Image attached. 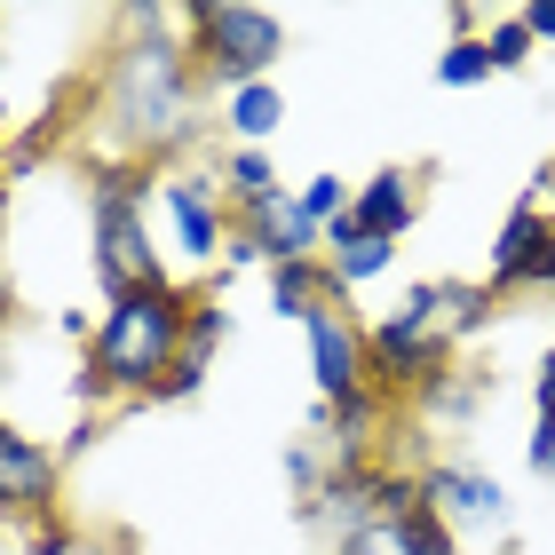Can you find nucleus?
Segmentation results:
<instances>
[{
	"mask_svg": "<svg viewBox=\"0 0 555 555\" xmlns=\"http://www.w3.org/2000/svg\"><path fill=\"white\" fill-rule=\"evenodd\" d=\"M0 119H9V112H0ZM0 151H9V128H0Z\"/></svg>",
	"mask_w": 555,
	"mask_h": 555,
	"instance_id": "nucleus-31",
	"label": "nucleus"
},
{
	"mask_svg": "<svg viewBox=\"0 0 555 555\" xmlns=\"http://www.w3.org/2000/svg\"><path fill=\"white\" fill-rule=\"evenodd\" d=\"M183 310H191V286H175V278L112 294L95 334H88V365L72 382V397H88V405H104V397H151L167 382V365L183 358Z\"/></svg>",
	"mask_w": 555,
	"mask_h": 555,
	"instance_id": "nucleus-2",
	"label": "nucleus"
},
{
	"mask_svg": "<svg viewBox=\"0 0 555 555\" xmlns=\"http://www.w3.org/2000/svg\"><path fill=\"white\" fill-rule=\"evenodd\" d=\"M485 56H492V72H524V64H532V33H524V16H492L485 24Z\"/></svg>",
	"mask_w": 555,
	"mask_h": 555,
	"instance_id": "nucleus-20",
	"label": "nucleus"
},
{
	"mask_svg": "<svg viewBox=\"0 0 555 555\" xmlns=\"http://www.w3.org/2000/svg\"><path fill=\"white\" fill-rule=\"evenodd\" d=\"M389 262H397V246H389V238H365L349 215L334 222V231H325V270H334V286H341V294H349V286H373V278H382Z\"/></svg>",
	"mask_w": 555,
	"mask_h": 555,
	"instance_id": "nucleus-14",
	"label": "nucleus"
},
{
	"mask_svg": "<svg viewBox=\"0 0 555 555\" xmlns=\"http://www.w3.org/2000/svg\"><path fill=\"white\" fill-rule=\"evenodd\" d=\"M421 500L437 508V524L461 547L508 532V485H500L492 468H476V461H428L421 468Z\"/></svg>",
	"mask_w": 555,
	"mask_h": 555,
	"instance_id": "nucleus-6",
	"label": "nucleus"
},
{
	"mask_svg": "<svg viewBox=\"0 0 555 555\" xmlns=\"http://www.w3.org/2000/svg\"><path fill=\"white\" fill-rule=\"evenodd\" d=\"M334 555H413V547H405V524L397 516H373V524H358V532H341Z\"/></svg>",
	"mask_w": 555,
	"mask_h": 555,
	"instance_id": "nucleus-21",
	"label": "nucleus"
},
{
	"mask_svg": "<svg viewBox=\"0 0 555 555\" xmlns=\"http://www.w3.org/2000/svg\"><path fill=\"white\" fill-rule=\"evenodd\" d=\"M95 112H104V143L135 151V159H167L198 135V72L183 9H128V40L104 64Z\"/></svg>",
	"mask_w": 555,
	"mask_h": 555,
	"instance_id": "nucleus-1",
	"label": "nucleus"
},
{
	"mask_svg": "<svg viewBox=\"0 0 555 555\" xmlns=\"http://www.w3.org/2000/svg\"><path fill=\"white\" fill-rule=\"evenodd\" d=\"M159 215H167L183 262H222V238H231V198H222V183H207V175H167Z\"/></svg>",
	"mask_w": 555,
	"mask_h": 555,
	"instance_id": "nucleus-7",
	"label": "nucleus"
},
{
	"mask_svg": "<svg viewBox=\"0 0 555 555\" xmlns=\"http://www.w3.org/2000/svg\"><path fill=\"white\" fill-rule=\"evenodd\" d=\"M301 334H310V382H318V405H341V397L373 389V382H365V325L349 318V310H318Z\"/></svg>",
	"mask_w": 555,
	"mask_h": 555,
	"instance_id": "nucleus-10",
	"label": "nucleus"
},
{
	"mask_svg": "<svg viewBox=\"0 0 555 555\" xmlns=\"http://www.w3.org/2000/svg\"><path fill=\"white\" fill-rule=\"evenodd\" d=\"M56 452H48L40 437H24V428L0 421V516H16V524H40V516H56Z\"/></svg>",
	"mask_w": 555,
	"mask_h": 555,
	"instance_id": "nucleus-9",
	"label": "nucleus"
},
{
	"mask_svg": "<svg viewBox=\"0 0 555 555\" xmlns=\"http://www.w3.org/2000/svg\"><path fill=\"white\" fill-rule=\"evenodd\" d=\"M485 80H492L485 33H461V40H444V56H437V88H485Z\"/></svg>",
	"mask_w": 555,
	"mask_h": 555,
	"instance_id": "nucleus-19",
	"label": "nucleus"
},
{
	"mask_svg": "<svg viewBox=\"0 0 555 555\" xmlns=\"http://www.w3.org/2000/svg\"><path fill=\"white\" fill-rule=\"evenodd\" d=\"M524 461H532L540 485H555V421H532V437H524Z\"/></svg>",
	"mask_w": 555,
	"mask_h": 555,
	"instance_id": "nucleus-24",
	"label": "nucleus"
},
{
	"mask_svg": "<svg viewBox=\"0 0 555 555\" xmlns=\"http://www.w3.org/2000/svg\"><path fill=\"white\" fill-rule=\"evenodd\" d=\"M294 215L310 222V231H334L349 215V183L341 175H310V183H294Z\"/></svg>",
	"mask_w": 555,
	"mask_h": 555,
	"instance_id": "nucleus-18",
	"label": "nucleus"
},
{
	"mask_svg": "<svg viewBox=\"0 0 555 555\" xmlns=\"http://www.w3.org/2000/svg\"><path fill=\"white\" fill-rule=\"evenodd\" d=\"M524 198H540V207H547V215H555V159H547V167H540V183H532V191H524Z\"/></svg>",
	"mask_w": 555,
	"mask_h": 555,
	"instance_id": "nucleus-29",
	"label": "nucleus"
},
{
	"mask_svg": "<svg viewBox=\"0 0 555 555\" xmlns=\"http://www.w3.org/2000/svg\"><path fill=\"white\" fill-rule=\"evenodd\" d=\"M516 16H524V33H532V48L555 40V0H532V9H516Z\"/></svg>",
	"mask_w": 555,
	"mask_h": 555,
	"instance_id": "nucleus-28",
	"label": "nucleus"
},
{
	"mask_svg": "<svg viewBox=\"0 0 555 555\" xmlns=\"http://www.w3.org/2000/svg\"><path fill=\"white\" fill-rule=\"evenodd\" d=\"M88 270H95V286H104V301L175 278L159 262V246H151V183L135 167H104L88 183Z\"/></svg>",
	"mask_w": 555,
	"mask_h": 555,
	"instance_id": "nucleus-3",
	"label": "nucleus"
},
{
	"mask_svg": "<svg viewBox=\"0 0 555 555\" xmlns=\"http://www.w3.org/2000/svg\"><path fill=\"white\" fill-rule=\"evenodd\" d=\"M349 222H358L365 238H405L413 222H421V167H382V175H365L358 191H349Z\"/></svg>",
	"mask_w": 555,
	"mask_h": 555,
	"instance_id": "nucleus-11",
	"label": "nucleus"
},
{
	"mask_svg": "<svg viewBox=\"0 0 555 555\" xmlns=\"http://www.w3.org/2000/svg\"><path fill=\"white\" fill-rule=\"evenodd\" d=\"M231 341V310H222V294L215 286H198L191 294V310H183V358H207L215 365V349Z\"/></svg>",
	"mask_w": 555,
	"mask_h": 555,
	"instance_id": "nucleus-16",
	"label": "nucleus"
},
{
	"mask_svg": "<svg viewBox=\"0 0 555 555\" xmlns=\"http://www.w3.org/2000/svg\"><path fill=\"white\" fill-rule=\"evenodd\" d=\"M540 286H547V294H555V246H547V262H540Z\"/></svg>",
	"mask_w": 555,
	"mask_h": 555,
	"instance_id": "nucleus-30",
	"label": "nucleus"
},
{
	"mask_svg": "<svg viewBox=\"0 0 555 555\" xmlns=\"http://www.w3.org/2000/svg\"><path fill=\"white\" fill-rule=\"evenodd\" d=\"M222 128H231V151H262L278 128H286V88L255 80V88H238V95H222Z\"/></svg>",
	"mask_w": 555,
	"mask_h": 555,
	"instance_id": "nucleus-13",
	"label": "nucleus"
},
{
	"mask_svg": "<svg viewBox=\"0 0 555 555\" xmlns=\"http://www.w3.org/2000/svg\"><path fill=\"white\" fill-rule=\"evenodd\" d=\"M198 389H207V358H175V365H167V382L151 389V405H191Z\"/></svg>",
	"mask_w": 555,
	"mask_h": 555,
	"instance_id": "nucleus-23",
	"label": "nucleus"
},
{
	"mask_svg": "<svg viewBox=\"0 0 555 555\" xmlns=\"http://www.w3.org/2000/svg\"><path fill=\"white\" fill-rule=\"evenodd\" d=\"M437 310H444V334H452V341H468L476 325L492 318V294H485V278H476V286H468V278H437Z\"/></svg>",
	"mask_w": 555,
	"mask_h": 555,
	"instance_id": "nucleus-17",
	"label": "nucleus"
},
{
	"mask_svg": "<svg viewBox=\"0 0 555 555\" xmlns=\"http://www.w3.org/2000/svg\"><path fill=\"white\" fill-rule=\"evenodd\" d=\"M270 310L278 318H294V325H310L318 310H341V286H334V270H325V255H301V262H270Z\"/></svg>",
	"mask_w": 555,
	"mask_h": 555,
	"instance_id": "nucleus-12",
	"label": "nucleus"
},
{
	"mask_svg": "<svg viewBox=\"0 0 555 555\" xmlns=\"http://www.w3.org/2000/svg\"><path fill=\"white\" fill-rule=\"evenodd\" d=\"M452 349H461V341L444 334L437 278H428V286H413L389 318L365 325V382L382 397H421L437 373H452Z\"/></svg>",
	"mask_w": 555,
	"mask_h": 555,
	"instance_id": "nucleus-5",
	"label": "nucleus"
},
{
	"mask_svg": "<svg viewBox=\"0 0 555 555\" xmlns=\"http://www.w3.org/2000/svg\"><path fill=\"white\" fill-rule=\"evenodd\" d=\"M24 555H72V524H56V516H40L33 532H24Z\"/></svg>",
	"mask_w": 555,
	"mask_h": 555,
	"instance_id": "nucleus-27",
	"label": "nucleus"
},
{
	"mask_svg": "<svg viewBox=\"0 0 555 555\" xmlns=\"http://www.w3.org/2000/svg\"><path fill=\"white\" fill-rule=\"evenodd\" d=\"M397 524H405V547H413V555H461V540L437 524V508H428V500H421V508H405Z\"/></svg>",
	"mask_w": 555,
	"mask_h": 555,
	"instance_id": "nucleus-22",
	"label": "nucleus"
},
{
	"mask_svg": "<svg viewBox=\"0 0 555 555\" xmlns=\"http://www.w3.org/2000/svg\"><path fill=\"white\" fill-rule=\"evenodd\" d=\"M547 246H555V215L540 207V198H516L508 222H500V238H492V255H485V294H524V286H540V262H547Z\"/></svg>",
	"mask_w": 555,
	"mask_h": 555,
	"instance_id": "nucleus-8",
	"label": "nucleus"
},
{
	"mask_svg": "<svg viewBox=\"0 0 555 555\" xmlns=\"http://www.w3.org/2000/svg\"><path fill=\"white\" fill-rule=\"evenodd\" d=\"M532 421H555V341L540 349V365H532Z\"/></svg>",
	"mask_w": 555,
	"mask_h": 555,
	"instance_id": "nucleus-26",
	"label": "nucleus"
},
{
	"mask_svg": "<svg viewBox=\"0 0 555 555\" xmlns=\"http://www.w3.org/2000/svg\"><path fill=\"white\" fill-rule=\"evenodd\" d=\"M183 40H191V72L198 88L238 95L278 72L286 56V16L255 9V0H207V9H183Z\"/></svg>",
	"mask_w": 555,
	"mask_h": 555,
	"instance_id": "nucleus-4",
	"label": "nucleus"
},
{
	"mask_svg": "<svg viewBox=\"0 0 555 555\" xmlns=\"http://www.w3.org/2000/svg\"><path fill=\"white\" fill-rule=\"evenodd\" d=\"M270 191H286V183H278V167H270V151H222V198H231V215L238 207H262Z\"/></svg>",
	"mask_w": 555,
	"mask_h": 555,
	"instance_id": "nucleus-15",
	"label": "nucleus"
},
{
	"mask_svg": "<svg viewBox=\"0 0 555 555\" xmlns=\"http://www.w3.org/2000/svg\"><path fill=\"white\" fill-rule=\"evenodd\" d=\"M318 476H325V461H318V444H294V452H286V485H294L301 500H310V492H318Z\"/></svg>",
	"mask_w": 555,
	"mask_h": 555,
	"instance_id": "nucleus-25",
	"label": "nucleus"
}]
</instances>
